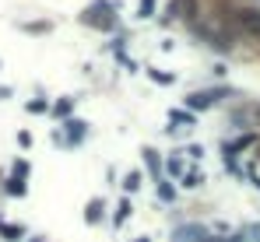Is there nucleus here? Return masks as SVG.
<instances>
[{
	"mask_svg": "<svg viewBox=\"0 0 260 242\" xmlns=\"http://www.w3.org/2000/svg\"><path fill=\"white\" fill-rule=\"evenodd\" d=\"M172 239H176V242H201V239H208V232H204L201 225H183V228L172 232Z\"/></svg>",
	"mask_w": 260,
	"mask_h": 242,
	"instance_id": "nucleus-1",
	"label": "nucleus"
},
{
	"mask_svg": "<svg viewBox=\"0 0 260 242\" xmlns=\"http://www.w3.org/2000/svg\"><path fill=\"white\" fill-rule=\"evenodd\" d=\"M63 130H67V144H78V141L88 134V123H81V119H67Z\"/></svg>",
	"mask_w": 260,
	"mask_h": 242,
	"instance_id": "nucleus-2",
	"label": "nucleus"
},
{
	"mask_svg": "<svg viewBox=\"0 0 260 242\" xmlns=\"http://www.w3.org/2000/svg\"><path fill=\"white\" fill-rule=\"evenodd\" d=\"M211 102H214L211 92H194V95H187V109H208Z\"/></svg>",
	"mask_w": 260,
	"mask_h": 242,
	"instance_id": "nucleus-3",
	"label": "nucleus"
},
{
	"mask_svg": "<svg viewBox=\"0 0 260 242\" xmlns=\"http://www.w3.org/2000/svg\"><path fill=\"white\" fill-rule=\"evenodd\" d=\"M144 161H148V169H152V179L162 183V161H158V151L148 147V151H144Z\"/></svg>",
	"mask_w": 260,
	"mask_h": 242,
	"instance_id": "nucleus-4",
	"label": "nucleus"
},
{
	"mask_svg": "<svg viewBox=\"0 0 260 242\" xmlns=\"http://www.w3.org/2000/svg\"><path fill=\"white\" fill-rule=\"evenodd\" d=\"M229 242H260V225H250V228L229 235Z\"/></svg>",
	"mask_w": 260,
	"mask_h": 242,
	"instance_id": "nucleus-5",
	"label": "nucleus"
},
{
	"mask_svg": "<svg viewBox=\"0 0 260 242\" xmlns=\"http://www.w3.org/2000/svg\"><path fill=\"white\" fill-rule=\"evenodd\" d=\"M102 211H105V204H102V200L95 196V200H92V204L85 207V221H88V225H95V221H102Z\"/></svg>",
	"mask_w": 260,
	"mask_h": 242,
	"instance_id": "nucleus-6",
	"label": "nucleus"
},
{
	"mask_svg": "<svg viewBox=\"0 0 260 242\" xmlns=\"http://www.w3.org/2000/svg\"><path fill=\"white\" fill-rule=\"evenodd\" d=\"M0 235H4L7 242H21L25 228H21V225H4V221H0Z\"/></svg>",
	"mask_w": 260,
	"mask_h": 242,
	"instance_id": "nucleus-7",
	"label": "nucleus"
},
{
	"mask_svg": "<svg viewBox=\"0 0 260 242\" xmlns=\"http://www.w3.org/2000/svg\"><path fill=\"white\" fill-rule=\"evenodd\" d=\"M169 123H179V127H194V112H183V109H172V112H169Z\"/></svg>",
	"mask_w": 260,
	"mask_h": 242,
	"instance_id": "nucleus-8",
	"label": "nucleus"
},
{
	"mask_svg": "<svg viewBox=\"0 0 260 242\" xmlns=\"http://www.w3.org/2000/svg\"><path fill=\"white\" fill-rule=\"evenodd\" d=\"M127 218H130V200H120V204H116V211H113V225L120 228Z\"/></svg>",
	"mask_w": 260,
	"mask_h": 242,
	"instance_id": "nucleus-9",
	"label": "nucleus"
},
{
	"mask_svg": "<svg viewBox=\"0 0 260 242\" xmlns=\"http://www.w3.org/2000/svg\"><path fill=\"white\" fill-rule=\"evenodd\" d=\"M165 172H169V176H187V165H183L179 154H172V158L165 161Z\"/></svg>",
	"mask_w": 260,
	"mask_h": 242,
	"instance_id": "nucleus-10",
	"label": "nucleus"
},
{
	"mask_svg": "<svg viewBox=\"0 0 260 242\" xmlns=\"http://www.w3.org/2000/svg\"><path fill=\"white\" fill-rule=\"evenodd\" d=\"M243 14V25L250 28V32H260V14L257 11H239Z\"/></svg>",
	"mask_w": 260,
	"mask_h": 242,
	"instance_id": "nucleus-11",
	"label": "nucleus"
},
{
	"mask_svg": "<svg viewBox=\"0 0 260 242\" xmlns=\"http://www.w3.org/2000/svg\"><path fill=\"white\" fill-rule=\"evenodd\" d=\"M25 190H28L25 179H14V176L7 179V193H11V196H25Z\"/></svg>",
	"mask_w": 260,
	"mask_h": 242,
	"instance_id": "nucleus-12",
	"label": "nucleus"
},
{
	"mask_svg": "<svg viewBox=\"0 0 260 242\" xmlns=\"http://www.w3.org/2000/svg\"><path fill=\"white\" fill-rule=\"evenodd\" d=\"M204 183V172H187V176H183V186H190V190H197Z\"/></svg>",
	"mask_w": 260,
	"mask_h": 242,
	"instance_id": "nucleus-13",
	"label": "nucleus"
},
{
	"mask_svg": "<svg viewBox=\"0 0 260 242\" xmlns=\"http://www.w3.org/2000/svg\"><path fill=\"white\" fill-rule=\"evenodd\" d=\"M155 14V0H141L137 4V18H152Z\"/></svg>",
	"mask_w": 260,
	"mask_h": 242,
	"instance_id": "nucleus-14",
	"label": "nucleus"
},
{
	"mask_svg": "<svg viewBox=\"0 0 260 242\" xmlns=\"http://www.w3.org/2000/svg\"><path fill=\"white\" fill-rule=\"evenodd\" d=\"M123 190H127V193H134V190H141V172H130V176L123 179Z\"/></svg>",
	"mask_w": 260,
	"mask_h": 242,
	"instance_id": "nucleus-15",
	"label": "nucleus"
},
{
	"mask_svg": "<svg viewBox=\"0 0 260 242\" xmlns=\"http://www.w3.org/2000/svg\"><path fill=\"white\" fill-rule=\"evenodd\" d=\"M148 77H152V81H158V85H172V74H162L158 67H152V70H148Z\"/></svg>",
	"mask_w": 260,
	"mask_h": 242,
	"instance_id": "nucleus-16",
	"label": "nucleus"
},
{
	"mask_svg": "<svg viewBox=\"0 0 260 242\" xmlns=\"http://www.w3.org/2000/svg\"><path fill=\"white\" fill-rule=\"evenodd\" d=\"M158 196L165 200V204H172V200H176V190H172L169 183H158Z\"/></svg>",
	"mask_w": 260,
	"mask_h": 242,
	"instance_id": "nucleus-17",
	"label": "nucleus"
},
{
	"mask_svg": "<svg viewBox=\"0 0 260 242\" xmlns=\"http://www.w3.org/2000/svg\"><path fill=\"white\" fill-rule=\"evenodd\" d=\"M70 109H74V102H70V98H60V102L53 105V112H56V116H70Z\"/></svg>",
	"mask_w": 260,
	"mask_h": 242,
	"instance_id": "nucleus-18",
	"label": "nucleus"
},
{
	"mask_svg": "<svg viewBox=\"0 0 260 242\" xmlns=\"http://www.w3.org/2000/svg\"><path fill=\"white\" fill-rule=\"evenodd\" d=\"M28 176V161H14V179H25Z\"/></svg>",
	"mask_w": 260,
	"mask_h": 242,
	"instance_id": "nucleus-19",
	"label": "nucleus"
},
{
	"mask_svg": "<svg viewBox=\"0 0 260 242\" xmlns=\"http://www.w3.org/2000/svg\"><path fill=\"white\" fill-rule=\"evenodd\" d=\"M46 109H50V105H46L43 98H35V102H28V112H46Z\"/></svg>",
	"mask_w": 260,
	"mask_h": 242,
	"instance_id": "nucleus-20",
	"label": "nucleus"
},
{
	"mask_svg": "<svg viewBox=\"0 0 260 242\" xmlns=\"http://www.w3.org/2000/svg\"><path fill=\"white\" fill-rule=\"evenodd\" d=\"M18 144H21V147H28V144H32V134H28V130H21V134H18Z\"/></svg>",
	"mask_w": 260,
	"mask_h": 242,
	"instance_id": "nucleus-21",
	"label": "nucleus"
},
{
	"mask_svg": "<svg viewBox=\"0 0 260 242\" xmlns=\"http://www.w3.org/2000/svg\"><path fill=\"white\" fill-rule=\"evenodd\" d=\"M4 98H11V88H0V102H4Z\"/></svg>",
	"mask_w": 260,
	"mask_h": 242,
	"instance_id": "nucleus-22",
	"label": "nucleus"
},
{
	"mask_svg": "<svg viewBox=\"0 0 260 242\" xmlns=\"http://www.w3.org/2000/svg\"><path fill=\"white\" fill-rule=\"evenodd\" d=\"M134 242H148V239H134Z\"/></svg>",
	"mask_w": 260,
	"mask_h": 242,
	"instance_id": "nucleus-23",
	"label": "nucleus"
},
{
	"mask_svg": "<svg viewBox=\"0 0 260 242\" xmlns=\"http://www.w3.org/2000/svg\"><path fill=\"white\" fill-rule=\"evenodd\" d=\"M32 242H43V239H32Z\"/></svg>",
	"mask_w": 260,
	"mask_h": 242,
	"instance_id": "nucleus-24",
	"label": "nucleus"
}]
</instances>
